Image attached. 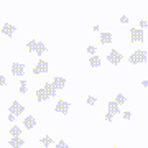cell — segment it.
<instances>
[{"label": "cell", "mask_w": 148, "mask_h": 148, "mask_svg": "<svg viewBox=\"0 0 148 148\" xmlns=\"http://www.w3.org/2000/svg\"><path fill=\"white\" fill-rule=\"evenodd\" d=\"M128 61L132 64H140V63H147V51L145 49H137L133 54H130Z\"/></svg>", "instance_id": "1"}, {"label": "cell", "mask_w": 148, "mask_h": 148, "mask_svg": "<svg viewBox=\"0 0 148 148\" xmlns=\"http://www.w3.org/2000/svg\"><path fill=\"white\" fill-rule=\"evenodd\" d=\"M122 59H123V56H122L117 49H112V51H109V54H107V61L110 64H114V66H117Z\"/></svg>", "instance_id": "2"}, {"label": "cell", "mask_w": 148, "mask_h": 148, "mask_svg": "<svg viewBox=\"0 0 148 148\" xmlns=\"http://www.w3.org/2000/svg\"><path fill=\"white\" fill-rule=\"evenodd\" d=\"M130 38H132L133 43H142L143 40H145V33H143V30H140V28H132V30H130Z\"/></svg>", "instance_id": "3"}, {"label": "cell", "mask_w": 148, "mask_h": 148, "mask_svg": "<svg viewBox=\"0 0 148 148\" xmlns=\"http://www.w3.org/2000/svg\"><path fill=\"white\" fill-rule=\"evenodd\" d=\"M69 107H71V104L66 101H58V104H56V107H54V110L58 112V114H63V115H66L69 112Z\"/></svg>", "instance_id": "4"}, {"label": "cell", "mask_w": 148, "mask_h": 148, "mask_svg": "<svg viewBox=\"0 0 148 148\" xmlns=\"http://www.w3.org/2000/svg\"><path fill=\"white\" fill-rule=\"evenodd\" d=\"M12 74L16 77H21L25 74V64L23 63H13L12 64Z\"/></svg>", "instance_id": "5"}, {"label": "cell", "mask_w": 148, "mask_h": 148, "mask_svg": "<svg viewBox=\"0 0 148 148\" xmlns=\"http://www.w3.org/2000/svg\"><path fill=\"white\" fill-rule=\"evenodd\" d=\"M45 73H48V63L40 59L36 63V66L33 68V74H45Z\"/></svg>", "instance_id": "6"}, {"label": "cell", "mask_w": 148, "mask_h": 148, "mask_svg": "<svg viewBox=\"0 0 148 148\" xmlns=\"http://www.w3.org/2000/svg\"><path fill=\"white\" fill-rule=\"evenodd\" d=\"M23 110H25V107L21 106L18 101L12 102V107H10V114H12V115H15V117L16 115H21V112H23Z\"/></svg>", "instance_id": "7"}, {"label": "cell", "mask_w": 148, "mask_h": 148, "mask_svg": "<svg viewBox=\"0 0 148 148\" xmlns=\"http://www.w3.org/2000/svg\"><path fill=\"white\" fill-rule=\"evenodd\" d=\"M51 84H53V87H54L56 90H61L64 86H66V79H64V77H61V76H56Z\"/></svg>", "instance_id": "8"}, {"label": "cell", "mask_w": 148, "mask_h": 148, "mask_svg": "<svg viewBox=\"0 0 148 148\" xmlns=\"http://www.w3.org/2000/svg\"><path fill=\"white\" fill-rule=\"evenodd\" d=\"M15 32H16V28L13 27V25H10V23H5L3 28H2V33L7 35V36H13V33H15Z\"/></svg>", "instance_id": "9"}, {"label": "cell", "mask_w": 148, "mask_h": 148, "mask_svg": "<svg viewBox=\"0 0 148 148\" xmlns=\"http://www.w3.org/2000/svg\"><path fill=\"white\" fill-rule=\"evenodd\" d=\"M23 125H25V128H28V130L35 128V125H36V120H35V117H33V115H28L27 119L23 120Z\"/></svg>", "instance_id": "10"}, {"label": "cell", "mask_w": 148, "mask_h": 148, "mask_svg": "<svg viewBox=\"0 0 148 148\" xmlns=\"http://www.w3.org/2000/svg\"><path fill=\"white\" fill-rule=\"evenodd\" d=\"M10 147L12 148H20V147H23L25 145V140L23 138H20V137H16V138H10Z\"/></svg>", "instance_id": "11"}, {"label": "cell", "mask_w": 148, "mask_h": 148, "mask_svg": "<svg viewBox=\"0 0 148 148\" xmlns=\"http://www.w3.org/2000/svg\"><path fill=\"white\" fill-rule=\"evenodd\" d=\"M107 107H109V114H112V115H117V114H120V107L117 106L114 101L109 102V104H107Z\"/></svg>", "instance_id": "12"}, {"label": "cell", "mask_w": 148, "mask_h": 148, "mask_svg": "<svg viewBox=\"0 0 148 148\" xmlns=\"http://www.w3.org/2000/svg\"><path fill=\"white\" fill-rule=\"evenodd\" d=\"M45 51H46V45L41 41H36V48H35V54L36 56H41V54H45Z\"/></svg>", "instance_id": "13"}, {"label": "cell", "mask_w": 148, "mask_h": 148, "mask_svg": "<svg viewBox=\"0 0 148 148\" xmlns=\"http://www.w3.org/2000/svg\"><path fill=\"white\" fill-rule=\"evenodd\" d=\"M36 101L38 102H45V101H48V94L45 92V89H36Z\"/></svg>", "instance_id": "14"}, {"label": "cell", "mask_w": 148, "mask_h": 148, "mask_svg": "<svg viewBox=\"0 0 148 148\" xmlns=\"http://www.w3.org/2000/svg\"><path fill=\"white\" fill-rule=\"evenodd\" d=\"M43 89H45V92L48 94V97H54V95H56V92H58V90L53 87V84H48V82L45 84V87H43Z\"/></svg>", "instance_id": "15"}, {"label": "cell", "mask_w": 148, "mask_h": 148, "mask_svg": "<svg viewBox=\"0 0 148 148\" xmlns=\"http://www.w3.org/2000/svg\"><path fill=\"white\" fill-rule=\"evenodd\" d=\"M112 40H114V36H112V33H101V43H104V45H109V43H112Z\"/></svg>", "instance_id": "16"}, {"label": "cell", "mask_w": 148, "mask_h": 148, "mask_svg": "<svg viewBox=\"0 0 148 148\" xmlns=\"http://www.w3.org/2000/svg\"><path fill=\"white\" fill-rule=\"evenodd\" d=\"M89 64L92 68H101V58H99V56H90Z\"/></svg>", "instance_id": "17"}, {"label": "cell", "mask_w": 148, "mask_h": 148, "mask_svg": "<svg viewBox=\"0 0 148 148\" xmlns=\"http://www.w3.org/2000/svg\"><path fill=\"white\" fill-rule=\"evenodd\" d=\"M125 102H127V97H125V95L123 94H117V97H115V104L117 106H123Z\"/></svg>", "instance_id": "18"}, {"label": "cell", "mask_w": 148, "mask_h": 148, "mask_svg": "<svg viewBox=\"0 0 148 148\" xmlns=\"http://www.w3.org/2000/svg\"><path fill=\"white\" fill-rule=\"evenodd\" d=\"M10 133H12V138H16V137H20V133H21V128H20V127H16V125H13V127L10 128Z\"/></svg>", "instance_id": "19"}, {"label": "cell", "mask_w": 148, "mask_h": 148, "mask_svg": "<svg viewBox=\"0 0 148 148\" xmlns=\"http://www.w3.org/2000/svg\"><path fill=\"white\" fill-rule=\"evenodd\" d=\"M40 142H41V145H45V147H49V145H53V138L51 137H43Z\"/></svg>", "instance_id": "20"}, {"label": "cell", "mask_w": 148, "mask_h": 148, "mask_svg": "<svg viewBox=\"0 0 148 148\" xmlns=\"http://www.w3.org/2000/svg\"><path fill=\"white\" fill-rule=\"evenodd\" d=\"M27 92H28L27 81H20V94H27Z\"/></svg>", "instance_id": "21"}, {"label": "cell", "mask_w": 148, "mask_h": 148, "mask_svg": "<svg viewBox=\"0 0 148 148\" xmlns=\"http://www.w3.org/2000/svg\"><path fill=\"white\" fill-rule=\"evenodd\" d=\"M35 48H36V41H35V40H33V41H28L27 49L30 51V53H35Z\"/></svg>", "instance_id": "22"}, {"label": "cell", "mask_w": 148, "mask_h": 148, "mask_svg": "<svg viewBox=\"0 0 148 148\" xmlns=\"http://www.w3.org/2000/svg\"><path fill=\"white\" fill-rule=\"evenodd\" d=\"M95 102H97V99H95L94 95H87V104L89 106H95Z\"/></svg>", "instance_id": "23"}, {"label": "cell", "mask_w": 148, "mask_h": 148, "mask_svg": "<svg viewBox=\"0 0 148 148\" xmlns=\"http://www.w3.org/2000/svg\"><path fill=\"white\" fill-rule=\"evenodd\" d=\"M87 53L92 54V56H95V53H97V48H95V46H87Z\"/></svg>", "instance_id": "24"}, {"label": "cell", "mask_w": 148, "mask_h": 148, "mask_svg": "<svg viewBox=\"0 0 148 148\" xmlns=\"http://www.w3.org/2000/svg\"><path fill=\"white\" fill-rule=\"evenodd\" d=\"M56 148H69V147H68V143H66V142H63V140H61V142L56 143Z\"/></svg>", "instance_id": "25"}, {"label": "cell", "mask_w": 148, "mask_h": 148, "mask_svg": "<svg viewBox=\"0 0 148 148\" xmlns=\"http://www.w3.org/2000/svg\"><path fill=\"white\" fill-rule=\"evenodd\" d=\"M122 117H123V119H125V120H130V119H132V112H123V114H122Z\"/></svg>", "instance_id": "26"}, {"label": "cell", "mask_w": 148, "mask_h": 148, "mask_svg": "<svg viewBox=\"0 0 148 148\" xmlns=\"http://www.w3.org/2000/svg\"><path fill=\"white\" fill-rule=\"evenodd\" d=\"M148 27V21L147 20H140V30H143V28Z\"/></svg>", "instance_id": "27"}, {"label": "cell", "mask_w": 148, "mask_h": 148, "mask_svg": "<svg viewBox=\"0 0 148 148\" xmlns=\"http://www.w3.org/2000/svg\"><path fill=\"white\" fill-rule=\"evenodd\" d=\"M3 86H7V79L3 76H0V87H3Z\"/></svg>", "instance_id": "28"}, {"label": "cell", "mask_w": 148, "mask_h": 148, "mask_svg": "<svg viewBox=\"0 0 148 148\" xmlns=\"http://www.w3.org/2000/svg\"><path fill=\"white\" fill-rule=\"evenodd\" d=\"M120 23H128V16L127 15H122L120 16Z\"/></svg>", "instance_id": "29"}, {"label": "cell", "mask_w": 148, "mask_h": 148, "mask_svg": "<svg viewBox=\"0 0 148 148\" xmlns=\"http://www.w3.org/2000/svg\"><path fill=\"white\" fill-rule=\"evenodd\" d=\"M106 120H107V122H112V120H114V115L107 112V114H106Z\"/></svg>", "instance_id": "30"}, {"label": "cell", "mask_w": 148, "mask_h": 148, "mask_svg": "<svg viewBox=\"0 0 148 148\" xmlns=\"http://www.w3.org/2000/svg\"><path fill=\"white\" fill-rule=\"evenodd\" d=\"M8 122H15V115H12V114H8Z\"/></svg>", "instance_id": "31"}, {"label": "cell", "mask_w": 148, "mask_h": 148, "mask_svg": "<svg viewBox=\"0 0 148 148\" xmlns=\"http://www.w3.org/2000/svg\"><path fill=\"white\" fill-rule=\"evenodd\" d=\"M142 86L143 87H148V81H142Z\"/></svg>", "instance_id": "32"}, {"label": "cell", "mask_w": 148, "mask_h": 148, "mask_svg": "<svg viewBox=\"0 0 148 148\" xmlns=\"http://www.w3.org/2000/svg\"><path fill=\"white\" fill-rule=\"evenodd\" d=\"M114 148H119V147H114Z\"/></svg>", "instance_id": "33"}]
</instances>
